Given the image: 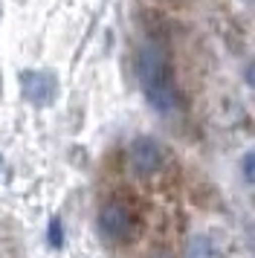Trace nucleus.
Listing matches in <instances>:
<instances>
[{
	"label": "nucleus",
	"mask_w": 255,
	"mask_h": 258,
	"mask_svg": "<svg viewBox=\"0 0 255 258\" xmlns=\"http://www.w3.org/2000/svg\"><path fill=\"white\" fill-rule=\"evenodd\" d=\"M154 258H171V255H154Z\"/></svg>",
	"instance_id": "9"
},
{
	"label": "nucleus",
	"mask_w": 255,
	"mask_h": 258,
	"mask_svg": "<svg viewBox=\"0 0 255 258\" xmlns=\"http://www.w3.org/2000/svg\"><path fill=\"white\" fill-rule=\"evenodd\" d=\"M165 165V148L154 137H137L128 145V168L137 177H154Z\"/></svg>",
	"instance_id": "3"
},
{
	"label": "nucleus",
	"mask_w": 255,
	"mask_h": 258,
	"mask_svg": "<svg viewBox=\"0 0 255 258\" xmlns=\"http://www.w3.org/2000/svg\"><path fill=\"white\" fill-rule=\"evenodd\" d=\"M46 241L52 249H61L64 246V226H61V218H49V226H46Z\"/></svg>",
	"instance_id": "6"
},
{
	"label": "nucleus",
	"mask_w": 255,
	"mask_h": 258,
	"mask_svg": "<svg viewBox=\"0 0 255 258\" xmlns=\"http://www.w3.org/2000/svg\"><path fill=\"white\" fill-rule=\"evenodd\" d=\"M0 165H3V154H0Z\"/></svg>",
	"instance_id": "10"
},
{
	"label": "nucleus",
	"mask_w": 255,
	"mask_h": 258,
	"mask_svg": "<svg viewBox=\"0 0 255 258\" xmlns=\"http://www.w3.org/2000/svg\"><path fill=\"white\" fill-rule=\"evenodd\" d=\"M243 3H255V0H243Z\"/></svg>",
	"instance_id": "11"
},
{
	"label": "nucleus",
	"mask_w": 255,
	"mask_h": 258,
	"mask_svg": "<svg viewBox=\"0 0 255 258\" xmlns=\"http://www.w3.org/2000/svg\"><path fill=\"white\" fill-rule=\"evenodd\" d=\"M96 229H99V235H102L107 244H128L139 229V215L128 200L110 198L99 206Z\"/></svg>",
	"instance_id": "2"
},
{
	"label": "nucleus",
	"mask_w": 255,
	"mask_h": 258,
	"mask_svg": "<svg viewBox=\"0 0 255 258\" xmlns=\"http://www.w3.org/2000/svg\"><path fill=\"white\" fill-rule=\"evenodd\" d=\"M137 82L151 110L168 116L183 107V93L174 79V64L160 44H142L137 49Z\"/></svg>",
	"instance_id": "1"
},
{
	"label": "nucleus",
	"mask_w": 255,
	"mask_h": 258,
	"mask_svg": "<svg viewBox=\"0 0 255 258\" xmlns=\"http://www.w3.org/2000/svg\"><path fill=\"white\" fill-rule=\"evenodd\" d=\"M243 82L255 90V58H249L246 61V67H243Z\"/></svg>",
	"instance_id": "8"
},
{
	"label": "nucleus",
	"mask_w": 255,
	"mask_h": 258,
	"mask_svg": "<svg viewBox=\"0 0 255 258\" xmlns=\"http://www.w3.org/2000/svg\"><path fill=\"white\" fill-rule=\"evenodd\" d=\"M171 3H180V0H171Z\"/></svg>",
	"instance_id": "12"
},
{
	"label": "nucleus",
	"mask_w": 255,
	"mask_h": 258,
	"mask_svg": "<svg viewBox=\"0 0 255 258\" xmlns=\"http://www.w3.org/2000/svg\"><path fill=\"white\" fill-rule=\"evenodd\" d=\"M21 90H23L26 102H32L35 107H46V105H52V99L58 93V82H55V76L46 70H23Z\"/></svg>",
	"instance_id": "4"
},
{
	"label": "nucleus",
	"mask_w": 255,
	"mask_h": 258,
	"mask_svg": "<svg viewBox=\"0 0 255 258\" xmlns=\"http://www.w3.org/2000/svg\"><path fill=\"white\" fill-rule=\"evenodd\" d=\"M241 177L249 183V186H255V148L241 157Z\"/></svg>",
	"instance_id": "7"
},
{
	"label": "nucleus",
	"mask_w": 255,
	"mask_h": 258,
	"mask_svg": "<svg viewBox=\"0 0 255 258\" xmlns=\"http://www.w3.org/2000/svg\"><path fill=\"white\" fill-rule=\"evenodd\" d=\"M185 258H226L215 238L209 235H192L185 241Z\"/></svg>",
	"instance_id": "5"
}]
</instances>
